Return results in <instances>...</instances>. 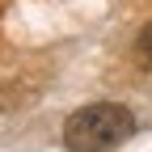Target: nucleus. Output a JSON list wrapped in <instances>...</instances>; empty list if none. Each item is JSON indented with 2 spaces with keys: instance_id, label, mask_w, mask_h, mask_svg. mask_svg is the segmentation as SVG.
<instances>
[{
  "instance_id": "obj_1",
  "label": "nucleus",
  "mask_w": 152,
  "mask_h": 152,
  "mask_svg": "<svg viewBox=\"0 0 152 152\" xmlns=\"http://www.w3.org/2000/svg\"><path fill=\"white\" fill-rule=\"evenodd\" d=\"M135 131V114L118 102H93L68 114L64 123V144L68 152H110Z\"/></svg>"
},
{
  "instance_id": "obj_2",
  "label": "nucleus",
  "mask_w": 152,
  "mask_h": 152,
  "mask_svg": "<svg viewBox=\"0 0 152 152\" xmlns=\"http://www.w3.org/2000/svg\"><path fill=\"white\" fill-rule=\"evenodd\" d=\"M135 59L152 72V21H148V26L140 30V38H135Z\"/></svg>"
}]
</instances>
